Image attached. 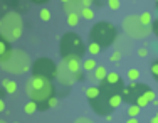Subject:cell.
<instances>
[{"mask_svg":"<svg viewBox=\"0 0 158 123\" xmlns=\"http://www.w3.org/2000/svg\"><path fill=\"white\" fill-rule=\"evenodd\" d=\"M25 91H27L31 101H35L42 110H47V101L52 96H56V89L54 84L51 83V79L39 76L31 78V81L25 84Z\"/></svg>","mask_w":158,"mask_h":123,"instance_id":"obj_1","label":"cell"},{"mask_svg":"<svg viewBox=\"0 0 158 123\" xmlns=\"http://www.w3.org/2000/svg\"><path fill=\"white\" fill-rule=\"evenodd\" d=\"M123 101L130 103V105H136L140 108L148 106V103L155 101V91L152 88H148L146 84L141 83H130L123 89Z\"/></svg>","mask_w":158,"mask_h":123,"instance_id":"obj_2","label":"cell"},{"mask_svg":"<svg viewBox=\"0 0 158 123\" xmlns=\"http://www.w3.org/2000/svg\"><path fill=\"white\" fill-rule=\"evenodd\" d=\"M121 101H123V93L101 89L99 96H96L94 100H89V105L94 110V113L101 115V117H110L113 111L121 105Z\"/></svg>","mask_w":158,"mask_h":123,"instance_id":"obj_3","label":"cell"},{"mask_svg":"<svg viewBox=\"0 0 158 123\" xmlns=\"http://www.w3.org/2000/svg\"><path fill=\"white\" fill-rule=\"evenodd\" d=\"M0 66L14 74H22L29 69V54L22 49H10L0 57Z\"/></svg>","mask_w":158,"mask_h":123,"instance_id":"obj_4","label":"cell"},{"mask_svg":"<svg viewBox=\"0 0 158 123\" xmlns=\"http://www.w3.org/2000/svg\"><path fill=\"white\" fill-rule=\"evenodd\" d=\"M61 57H81L86 53V46L76 32H66L61 37Z\"/></svg>","mask_w":158,"mask_h":123,"instance_id":"obj_5","label":"cell"},{"mask_svg":"<svg viewBox=\"0 0 158 123\" xmlns=\"http://www.w3.org/2000/svg\"><path fill=\"white\" fill-rule=\"evenodd\" d=\"M116 39V27L111 22H98L91 27L89 32V40L99 44L101 47H110L113 46Z\"/></svg>","mask_w":158,"mask_h":123,"instance_id":"obj_6","label":"cell"},{"mask_svg":"<svg viewBox=\"0 0 158 123\" xmlns=\"http://www.w3.org/2000/svg\"><path fill=\"white\" fill-rule=\"evenodd\" d=\"M0 34L5 37L7 40H15L22 34V19L17 12H9L2 19V27Z\"/></svg>","mask_w":158,"mask_h":123,"instance_id":"obj_7","label":"cell"},{"mask_svg":"<svg viewBox=\"0 0 158 123\" xmlns=\"http://www.w3.org/2000/svg\"><path fill=\"white\" fill-rule=\"evenodd\" d=\"M57 68L59 66L56 64L54 61H51V59H47V57H40V59H37V61L34 62L32 74L34 76L46 78V79L52 81L54 78H57Z\"/></svg>","mask_w":158,"mask_h":123,"instance_id":"obj_8","label":"cell"},{"mask_svg":"<svg viewBox=\"0 0 158 123\" xmlns=\"http://www.w3.org/2000/svg\"><path fill=\"white\" fill-rule=\"evenodd\" d=\"M123 29L128 36L135 37V39H143L152 32V29L146 27V25L141 24L140 17H135V15H128L123 20Z\"/></svg>","mask_w":158,"mask_h":123,"instance_id":"obj_9","label":"cell"},{"mask_svg":"<svg viewBox=\"0 0 158 123\" xmlns=\"http://www.w3.org/2000/svg\"><path fill=\"white\" fill-rule=\"evenodd\" d=\"M99 88L108 89V91H114V93H123V89H125V81H123V78L119 76L118 73L113 71V73H108V76L101 81Z\"/></svg>","mask_w":158,"mask_h":123,"instance_id":"obj_10","label":"cell"},{"mask_svg":"<svg viewBox=\"0 0 158 123\" xmlns=\"http://www.w3.org/2000/svg\"><path fill=\"white\" fill-rule=\"evenodd\" d=\"M81 78H82V74H74L73 71L67 69V66L64 64V62L57 68V79L61 81L62 84H67V86H69V84H74L77 79H81Z\"/></svg>","mask_w":158,"mask_h":123,"instance_id":"obj_11","label":"cell"},{"mask_svg":"<svg viewBox=\"0 0 158 123\" xmlns=\"http://www.w3.org/2000/svg\"><path fill=\"white\" fill-rule=\"evenodd\" d=\"M64 10H66L67 14H81L82 9H84V5H82L81 0H69V2L62 3Z\"/></svg>","mask_w":158,"mask_h":123,"instance_id":"obj_12","label":"cell"},{"mask_svg":"<svg viewBox=\"0 0 158 123\" xmlns=\"http://www.w3.org/2000/svg\"><path fill=\"white\" fill-rule=\"evenodd\" d=\"M62 62L74 74H81V57H66V59H62Z\"/></svg>","mask_w":158,"mask_h":123,"instance_id":"obj_13","label":"cell"},{"mask_svg":"<svg viewBox=\"0 0 158 123\" xmlns=\"http://www.w3.org/2000/svg\"><path fill=\"white\" fill-rule=\"evenodd\" d=\"M9 51H10L9 40H7L5 37H3L2 34H0V57H2V56H5L7 53H9Z\"/></svg>","mask_w":158,"mask_h":123,"instance_id":"obj_14","label":"cell"},{"mask_svg":"<svg viewBox=\"0 0 158 123\" xmlns=\"http://www.w3.org/2000/svg\"><path fill=\"white\" fill-rule=\"evenodd\" d=\"M93 73H94V78H96L98 81H103L104 78L108 76V69H106V68H103V66H98V68L93 71Z\"/></svg>","mask_w":158,"mask_h":123,"instance_id":"obj_15","label":"cell"},{"mask_svg":"<svg viewBox=\"0 0 158 123\" xmlns=\"http://www.w3.org/2000/svg\"><path fill=\"white\" fill-rule=\"evenodd\" d=\"M2 86L5 88L7 93H15L17 91V83H14V81H10V79H3Z\"/></svg>","mask_w":158,"mask_h":123,"instance_id":"obj_16","label":"cell"},{"mask_svg":"<svg viewBox=\"0 0 158 123\" xmlns=\"http://www.w3.org/2000/svg\"><path fill=\"white\" fill-rule=\"evenodd\" d=\"M99 93H101L99 86H98V88L91 86V88H88V89H86V96H88V100H94L96 96H99Z\"/></svg>","mask_w":158,"mask_h":123,"instance_id":"obj_17","label":"cell"},{"mask_svg":"<svg viewBox=\"0 0 158 123\" xmlns=\"http://www.w3.org/2000/svg\"><path fill=\"white\" fill-rule=\"evenodd\" d=\"M96 68H98V64H96L94 59H86V61L82 62V69L84 71H94Z\"/></svg>","mask_w":158,"mask_h":123,"instance_id":"obj_18","label":"cell"},{"mask_svg":"<svg viewBox=\"0 0 158 123\" xmlns=\"http://www.w3.org/2000/svg\"><path fill=\"white\" fill-rule=\"evenodd\" d=\"M35 110H39V105H37L35 101H29L27 105L24 106V111L27 115H32V113H35Z\"/></svg>","mask_w":158,"mask_h":123,"instance_id":"obj_19","label":"cell"},{"mask_svg":"<svg viewBox=\"0 0 158 123\" xmlns=\"http://www.w3.org/2000/svg\"><path fill=\"white\" fill-rule=\"evenodd\" d=\"M67 24L71 27H76L79 24V14H67Z\"/></svg>","mask_w":158,"mask_h":123,"instance_id":"obj_20","label":"cell"},{"mask_svg":"<svg viewBox=\"0 0 158 123\" xmlns=\"http://www.w3.org/2000/svg\"><path fill=\"white\" fill-rule=\"evenodd\" d=\"M140 111H141V108L136 106V105H130V108H128V115H130L131 118H136L138 115H140Z\"/></svg>","mask_w":158,"mask_h":123,"instance_id":"obj_21","label":"cell"},{"mask_svg":"<svg viewBox=\"0 0 158 123\" xmlns=\"http://www.w3.org/2000/svg\"><path fill=\"white\" fill-rule=\"evenodd\" d=\"M140 20H141L143 25H146V27H148V25L152 24V14H150V12H143L141 15H140Z\"/></svg>","mask_w":158,"mask_h":123,"instance_id":"obj_22","label":"cell"},{"mask_svg":"<svg viewBox=\"0 0 158 123\" xmlns=\"http://www.w3.org/2000/svg\"><path fill=\"white\" fill-rule=\"evenodd\" d=\"M88 49H89V53H91L93 56H96V54H99V51L103 49V47H101L99 44H96V42H89V47H88Z\"/></svg>","mask_w":158,"mask_h":123,"instance_id":"obj_23","label":"cell"},{"mask_svg":"<svg viewBox=\"0 0 158 123\" xmlns=\"http://www.w3.org/2000/svg\"><path fill=\"white\" fill-rule=\"evenodd\" d=\"M128 78H130L131 81H136L138 78H140V71L138 69H130L128 71Z\"/></svg>","mask_w":158,"mask_h":123,"instance_id":"obj_24","label":"cell"},{"mask_svg":"<svg viewBox=\"0 0 158 123\" xmlns=\"http://www.w3.org/2000/svg\"><path fill=\"white\" fill-rule=\"evenodd\" d=\"M81 15L84 17V19H93L94 14H93V10L89 9V7H84V9H82V12H81Z\"/></svg>","mask_w":158,"mask_h":123,"instance_id":"obj_25","label":"cell"},{"mask_svg":"<svg viewBox=\"0 0 158 123\" xmlns=\"http://www.w3.org/2000/svg\"><path fill=\"white\" fill-rule=\"evenodd\" d=\"M119 5H121V2H119V0H108V7L113 9V10H118Z\"/></svg>","mask_w":158,"mask_h":123,"instance_id":"obj_26","label":"cell"},{"mask_svg":"<svg viewBox=\"0 0 158 123\" xmlns=\"http://www.w3.org/2000/svg\"><path fill=\"white\" fill-rule=\"evenodd\" d=\"M150 69H152V74H153V78H155V79L158 81V59H156V61L152 64V68H150Z\"/></svg>","mask_w":158,"mask_h":123,"instance_id":"obj_27","label":"cell"},{"mask_svg":"<svg viewBox=\"0 0 158 123\" xmlns=\"http://www.w3.org/2000/svg\"><path fill=\"white\" fill-rule=\"evenodd\" d=\"M40 19L47 22L49 19H51V10H47V9H42V10H40Z\"/></svg>","mask_w":158,"mask_h":123,"instance_id":"obj_28","label":"cell"},{"mask_svg":"<svg viewBox=\"0 0 158 123\" xmlns=\"http://www.w3.org/2000/svg\"><path fill=\"white\" fill-rule=\"evenodd\" d=\"M56 105H57V98H56V96H52V98L47 101V108H51V106H56Z\"/></svg>","mask_w":158,"mask_h":123,"instance_id":"obj_29","label":"cell"},{"mask_svg":"<svg viewBox=\"0 0 158 123\" xmlns=\"http://www.w3.org/2000/svg\"><path fill=\"white\" fill-rule=\"evenodd\" d=\"M119 57H121V54H119V53H113V54H111V57H110V61L116 62V61H119Z\"/></svg>","mask_w":158,"mask_h":123,"instance_id":"obj_30","label":"cell"},{"mask_svg":"<svg viewBox=\"0 0 158 123\" xmlns=\"http://www.w3.org/2000/svg\"><path fill=\"white\" fill-rule=\"evenodd\" d=\"M152 31H153V32H155V34L158 36V20H155V22H153V25H152Z\"/></svg>","mask_w":158,"mask_h":123,"instance_id":"obj_31","label":"cell"},{"mask_svg":"<svg viewBox=\"0 0 158 123\" xmlns=\"http://www.w3.org/2000/svg\"><path fill=\"white\" fill-rule=\"evenodd\" d=\"M76 123H91V120H88V118H79V120H76Z\"/></svg>","mask_w":158,"mask_h":123,"instance_id":"obj_32","label":"cell"},{"mask_svg":"<svg viewBox=\"0 0 158 123\" xmlns=\"http://www.w3.org/2000/svg\"><path fill=\"white\" fill-rule=\"evenodd\" d=\"M81 2H82V5H84V7H89L93 3V0H81Z\"/></svg>","mask_w":158,"mask_h":123,"instance_id":"obj_33","label":"cell"},{"mask_svg":"<svg viewBox=\"0 0 158 123\" xmlns=\"http://www.w3.org/2000/svg\"><path fill=\"white\" fill-rule=\"evenodd\" d=\"M138 54H140L141 57H145V56H146V49H140V51H138Z\"/></svg>","mask_w":158,"mask_h":123,"instance_id":"obj_34","label":"cell"},{"mask_svg":"<svg viewBox=\"0 0 158 123\" xmlns=\"http://www.w3.org/2000/svg\"><path fill=\"white\" fill-rule=\"evenodd\" d=\"M32 2L34 3H39V5H40V3H46V2H49V0H32Z\"/></svg>","mask_w":158,"mask_h":123,"instance_id":"obj_35","label":"cell"},{"mask_svg":"<svg viewBox=\"0 0 158 123\" xmlns=\"http://www.w3.org/2000/svg\"><path fill=\"white\" fill-rule=\"evenodd\" d=\"M126 123H140V121H138L136 118H130V120H128Z\"/></svg>","mask_w":158,"mask_h":123,"instance_id":"obj_36","label":"cell"},{"mask_svg":"<svg viewBox=\"0 0 158 123\" xmlns=\"http://www.w3.org/2000/svg\"><path fill=\"white\" fill-rule=\"evenodd\" d=\"M150 123H158V115H155V117L152 118V121H150Z\"/></svg>","mask_w":158,"mask_h":123,"instance_id":"obj_37","label":"cell"},{"mask_svg":"<svg viewBox=\"0 0 158 123\" xmlns=\"http://www.w3.org/2000/svg\"><path fill=\"white\" fill-rule=\"evenodd\" d=\"M3 108H5V105H3V101L0 100V111H3Z\"/></svg>","mask_w":158,"mask_h":123,"instance_id":"obj_38","label":"cell"},{"mask_svg":"<svg viewBox=\"0 0 158 123\" xmlns=\"http://www.w3.org/2000/svg\"><path fill=\"white\" fill-rule=\"evenodd\" d=\"M61 2H62V3H66V2H69V0H61Z\"/></svg>","mask_w":158,"mask_h":123,"instance_id":"obj_39","label":"cell"},{"mask_svg":"<svg viewBox=\"0 0 158 123\" xmlns=\"http://www.w3.org/2000/svg\"><path fill=\"white\" fill-rule=\"evenodd\" d=\"M0 27H2V20H0Z\"/></svg>","mask_w":158,"mask_h":123,"instance_id":"obj_40","label":"cell"},{"mask_svg":"<svg viewBox=\"0 0 158 123\" xmlns=\"http://www.w3.org/2000/svg\"><path fill=\"white\" fill-rule=\"evenodd\" d=\"M0 123H5V121H2V120H0Z\"/></svg>","mask_w":158,"mask_h":123,"instance_id":"obj_41","label":"cell"}]
</instances>
